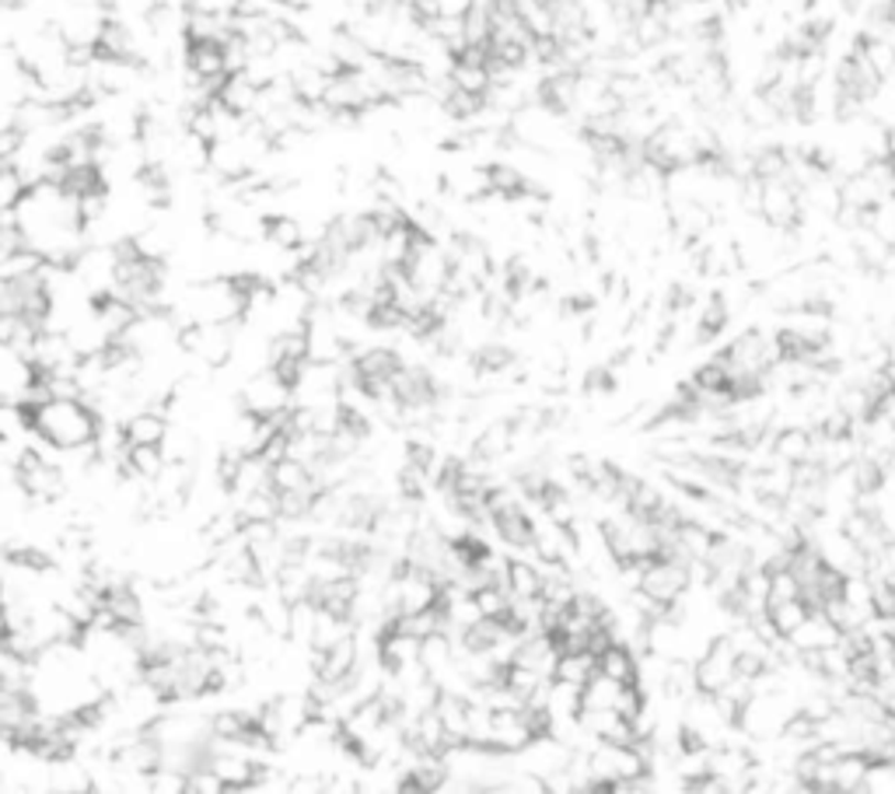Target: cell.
<instances>
[{
	"instance_id": "obj_10",
	"label": "cell",
	"mask_w": 895,
	"mask_h": 794,
	"mask_svg": "<svg viewBox=\"0 0 895 794\" xmlns=\"http://www.w3.org/2000/svg\"><path fill=\"white\" fill-rule=\"evenodd\" d=\"M546 4H557V0H546Z\"/></svg>"
},
{
	"instance_id": "obj_7",
	"label": "cell",
	"mask_w": 895,
	"mask_h": 794,
	"mask_svg": "<svg viewBox=\"0 0 895 794\" xmlns=\"http://www.w3.org/2000/svg\"><path fill=\"white\" fill-rule=\"evenodd\" d=\"M507 595H518V599H532V595H539L542 592V571H539V563H532V560H522V557H514L507 563Z\"/></svg>"
},
{
	"instance_id": "obj_6",
	"label": "cell",
	"mask_w": 895,
	"mask_h": 794,
	"mask_svg": "<svg viewBox=\"0 0 895 794\" xmlns=\"http://www.w3.org/2000/svg\"><path fill=\"white\" fill-rule=\"evenodd\" d=\"M637 666H640L637 651L619 645V640H613V645H605L598 651V672L619 679V683H637Z\"/></svg>"
},
{
	"instance_id": "obj_5",
	"label": "cell",
	"mask_w": 895,
	"mask_h": 794,
	"mask_svg": "<svg viewBox=\"0 0 895 794\" xmlns=\"http://www.w3.org/2000/svg\"><path fill=\"white\" fill-rule=\"evenodd\" d=\"M165 434H168V417L158 406H141L123 421L126 445H161Z\"/></svg>"
},
{
	"instance_id": "obj_4",
	"label": "cell",
	"mask_w": 895,
	"mask_h": 794,
	"mask_svg": "<svg viewBox=\"0 0 895 794\" xmlns=\"http://www.w3.org/2000/svg\"><path fill=\"white\" fill-rule=\"evenodd\" d=\"M840 637H843V630L836 627V623L823 610H812L784 640H787V648L794 655H815V651H826L832 645H840Z\"/></svg>"
},
{
	"instance_id": "obj_8",
	"label": "cell",
	"mask_w": 895,
	"mask_h": 794,
	"mask_svg": "<svg viewBox=\"0 0 895 794\" xmlns=\"http://www.w3.org/2000/svg\"><path fill=\"white\" fill-rule=\"evenodd\" d=\"M595 672H598V658L592 651H563L557 661L553 679H567V683L584 686Z\"/></svg>"
},
{
	"instance_id": "obj_3",
	"label": "cell",
	"mask_w": 895,
	"mask_h": 794,
	"mask_svg": "<svg viewBox=\"0 0 895 794\" xmlns=\"http://www.w3.org/2000/svg\"><path fill=\"white\" fill-rule=\"evenodd\" d=\"M735 672H738V651L728 640V634L714 637L711 648L693 661V675H696L700 693H717Z\"/></svg>"
},
{
	"instance_id": "obj_2",
	"label": "cell",
	"mask_w": 895,
	"mask_h": 794,
	"mask_svg": "<svg viewBox=\"0 0 895 794\" xmlns=\"http://www.w3.org/2000/svg\"><path fill=\"white\" fill-rule=\"evenodd\" d=\"M238 403L245 413H256V417H266V421L283 417V413L291 410V382L273 365H266L256 374L245 378Z\"/></svg>"
},
{
	"instance_id": "obj_9",
	"label": "cell",
	"mask_w": 895,
	"mask_h": 794,
	"mask_svg": "<svg viewBox=\"0 0 895 794\" xmlns=\"http://www.w3.org/2000/svg\"><path fill=\"white\" fill-rule=\"evenodd\" d=\"M808 613H812V610L805 606V599H787V602H776V606H767V616H770L773 630H776L780 637H787Z\"/></svg>"
},
{
	"instance_id": "obj_1",
	"label": "cell",
	"mask_w": 895,
	"mask_h": 794,
	"mask_svg": "<svg viewBox=\"0 0 895 794\" xmlns=\"http://www.w3.org/2000/svg\"><path fill=\"white\" fill-rule=\"evenodd\" d=\"M25 413H29L32 438L53 451L94 445V434H99V424H102V417L81 395H70V400L49 395V400L29 406Z\"/></svg>"
}]
</instances>
